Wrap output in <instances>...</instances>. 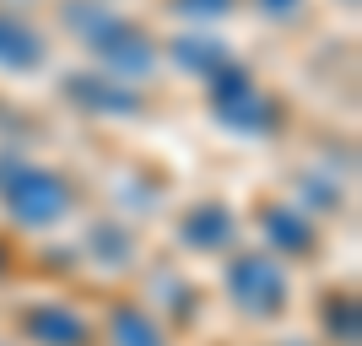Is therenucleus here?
<instances>
[{
  "instance_id": "f257e3e1",
  "label": "nucleus",
  "mask_w": 362,
  "mask_h": 346,
  "mask_svg": "<svg viewBox=\"0 0 362 346\" xmlns=\"http://www.w3.org/2000/svg\"><path fill=\"white\" fill-rule=\"evenodd\" d=\"M65 28L87 44V54L98 65H103L108 76H119V81H141V76L157 71V44H151L146 33L136 28V22H124L114 6H103V0H81V6H65Z\"/></svg>"
},
{
  "instance_id": "f03ea898",
  "label": "nucleus",
  "mask_w": 362,
  "mask_h": 346,
  "mask_svg": "<svg viewBox=\"0 0 362 346\" xmlns=\"http://www.w3.org/2000/svg\"><path fill=\"white\" fill-rule=\"evenodd\" d=\"M0 206L16 227H60L76 211V184L60 168L22 163V157H0Z\"/></svg>"
},
{
  "instance_id": "7ed1b4c3",
  "label": "nucleus",
  "mask_w": 362,
  "mask_h": 346,
  "mask_svg": "<svg viewBox=\"0 0 362 346\" xmlns=\"http://www.w3.org/2000/svg\"><path fill=\"white\" fill-rule=\"evenodd\" d=\"M206 103H211L216 125L233 136H271L281 125V103L255 71H243L238 60H227L216 76H206Z\"/></svg>"
},
{
  "instance_id": "20e7f679",
  "label": "nucleus",
  "mask_w": 362,
  "mask_h": 346,
  "mask_svg": "<svg viewBox=\"0 0 362 346\" xmlns=\"http://www.w3.org/2000/svg\"><path fill=\"white\" fill-rule=\"evenodd\" d=\"M222 292L227 303L238 308L243 319H281L292 303V276L287 260L271 255V249H249V255H233L222 271Z\"/></svg>"
},
{
  "instance_id": "39448f33",
  "label": "nucleus",
  "mask_w": 362,
  "mask_h": 346,
  "mask_svg": "<svg viewBox=\"0 0 362 346\" xmlns=\"http://www.w3.org/2000/svg\"><path fill=\"white\" fill-rule=\"evenodd\" d=\"M22 335L33 346H92V325L71 303H33L22 314Z\"/></svg>"
},
{
  "instance_id": "423d86ee",
  "label": "nucleus",
  "mask_w": 362,
  "mask_h": 346,
  "mask_svg": "<svg viewBox=\"0 0 362 346\" xmlns=\"http://www.w3.org/2000/svg\"><path fill=\"white\" fill-rule=\"evenodd\" d=\"M65 98L76 108H92V114H141V92L136 81H119V76H71L65 81Z\"/></svg>"
},
{
  "instance_id": "0eeeda50",
  "label": "nucleus",
  "mask_w": 362,
  "mask_h": 346,
  "mask_svg": "<svg viewBox=\"0 0 362 346\" xmlns=\"http://www.w3.org/2000/svg\"><path fill=\"white\" fill-rule=\"evenodd\" d=\"M259 227L271 238V255H287V260H308L319 249V233L308 222V211H292V206H265L259 211Z\"/></svg>"
},
{
  "instance_id": "6e6552de",
  "label": "nucleus",
  "mask_w": 362,
  "mask_h": 346,
  "mask_svg": "<svg viewBox=\"0 0 362 346\" xmlns=\"http://www.w3.org/2000/svg\"><path fill=\"white\" fill-rule=\"evenodd\" d=\"M179 238L184 249H195V255H222V249H233V238H238V217L227 206H195L189 217L179 222Z\"/></svg>"
},
{
  "instance_id": "1a4fd4ad",
  "label": "nucleus",
  "mask_w": 362,
  "mask_h": 346,
  "mask_svg": "<svg viewBox=\"0 0 362 346\" xmlns=\"http://www.w3.org/2000/svg\"><path fill=\"white\" fill-rule=\"evenodd\" d=\"M44 60H49V49H44V33L33 28L28 16H16V11H0V71H16V76H28V71H38Z\"/></svg>"
},
{
  "instance_id": "9d476101",
  "label": "nucleus",
  "mask_w": 362,
  "mask_h": 346,
  "mask_svg": "<svg viewBox=\"0 0 362 346\" xmlns=\"http://www.w3.org/2000/svg\"><path fill=\"white\" fill-rule=\"evenodd\" d=\"M108 346H168V330L157 325L151 308L141 303H119L108 314Z\"/></svg>"
},
{
  "instance_id": "9b49d317",
  "label": "nucleus",
  "mask_w": 362,
  "mask_h": 346,
  "mask_svg": "<svg viewBox=\"0 0 362 346\" xmlns=\"http://www.w3.org/2000/svg\"><path fill=\"white\" fill-rule=\"evenodd\" d=\"M168 60L179 65V71H189V76H200V81H206V76H216L227 60H233V54L222 49V38L189 33V38H173V44H168Z\"/></svg>"
},
{
  "instance_id": "f8f14e48",
  "label": "nucleus",
  "mask_w": 362,
  "mask_h": 346,
  "mask_svg": "<svg viewBox=\"0 0 362 346\" xmlns=\"http://www.w3.org/2000/svg\"><path fill=\"white\" fill-rule=\"evenodd\" d=\"M87 249L98 255V265H130L136 238L124 233V222H98V227L87 233Z\"/></svg>"
},
{
  "instance_id": "ddd939ff",
  "label": "nucleus",
  "mask_w": 362,
  "mask_h": 346,
  "mask_svg": "<svg viewBox=\"0 0 362 346\" xmlns=\"http://www.w3.org/2000/svg\"><path fill=\"white\" fill-rule=\"evenodd\" d=\"M179 16H189V22H211V16H227L238 0H168Z\"/></svg>"
},
{
  "instance_id": "4468645a",
  "label": "nucleus",
  "mask_w": 362,
  "mask_h": 346,
  "mask_svg": "<svg viewBox=\"0 0 362 346\" xmlns=\"http://www.w3.org/2000/svg\"><path fill=\"white\" fill-rule=\"evenodd\" d=\"M259 16H271V22H292V16L303 11V0H255Z\"/></svg>"
},
{
  "instance_id": "2eb2a0df",
  "label": "nucleus",
  "mask_w": 362,
  "mask_h": 346,
  "mask_svg": "<svg viewBox=\"0 0 362 346\" xmlns=\"http://www.w3.org/2000/svg\"><path fill=\"white\" fill-rule=\"evenodd\" d=\"M6 260H11V249H6V243H0V276H6Z\"/></svg>"
}]
</instances>
